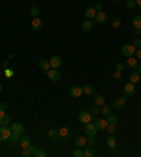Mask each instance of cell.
<instances>
[{"instance_id": "cell-21", "label": "cell", "mask_w": 141, "mask_h": 157, "mask_svg": "<svg viewBox=\"0 0 141 157\" xmlns=\"http://www.w3.org/2000/svg\"><path fill=\"white\" fill-rule=\"evenodd\" d=\"M82 91H83V93H86V95H93V93H95V88L92 85H89V84H86V85L82 86Z\"/></svg>"}, {"instance_id": "cell-35", "label": "cell", "mask_w": 141, "mask_h": 157, "mask_svg": "<svg viewBox=\"0 0 141 157\" xmlns=\"http://www.w3.org/2000/svg\"><path fill=\"white\" fill-rule=\"evenodd\" d=\"M73 157H85V153L82 149H79V147H76V150L73 151Z\"/></svg>"}, {"instance_id": "cell-20", "label": "cell", "mask_w": 141, "mask_h": 157, "mask_svg": "<svg viewBox=\"0 0 141 157\" xmlns=\"http://www.w3.org/2000/svg\"><path fill=\"white\" fill-rule=\"evenodd\" d=\"M133 26H134V28L141 30V16L140 14H135L134 17H133Z\"/></svg>"}, {"instance_id": "cell-6", "label": "cell", "mask_w": 141, "mask_h": 157, "mask_svg": "<svg viewBox=\"0 0 141 157\" xmlns=\"http://www.w3.org/2000/svg\"><path fill=\"white\" fill-rule=\"evenodd\" d=\"M124 65H126L127 69H135L138 67V59L135 58V57H128L127 61L124 62Z\"/></svg>"}, {"instance_id": "cell-27", "label": "cell", "mask_w": 141, "mask_h": 157, "mask_svg": "<svg viewBox=\"0 0 141 157\" xmlns=\"http://www.w3.org/2000/svg\"><path fill=\"white\" fill-rule=\"evenodd\" d=\"M120 24H122V20H120V17L114 16V17L112 19V27H113V28H119V27H120Z\"/></svg>"}, {"instance_id": "cell-48", "label": "cell", "mask_w": 141, "mask_h": 157, "mask_svg": "<svg viewBox=\"0 0 141 157\" xmlns=\"http://www.w3.org/2000/svg\"><path fill=\"white\" fill-rule=\"evenodd\" d=\"M0 109H1V111H4V112H6V109H7V105L4 103V102H1V103H0Z\"/></svg>"}, {"instance_id": "cell-12", "label": "cell", "mask_w": 141, "mask_h": 157, "mask_svg": "<svg viewBox=\"0 0 141 157\" xmlns=\"http://www.w3.org/2000/svg\"><path fill=\"white\" fill-rule=\"evenodd\" d=\"M58 132H59V139H69L70 136H72V133H70V130L66 127V126H62V127H59L58 129Z\"/></svg>"}, {"instance_id": "cell-22", "label": "cell", "mask_w": 141, "mask_h": 157, "mask_svg": "<svg viewBox=\"0 0 141 157\" xmlns=\"http://www.w3.org/2000/svg\"><path fill=\"white\" fill-rule=\"evenodd\" d=\"M20 136H21V135H19V133H16V132H12V136H10V139H9V142H10L12 144L19 143Z\"/></svg>"}, {"instance_id": "cell-23", "label": "cell", "mask_w": 141, "mask_h": 157, "mask_svg": "<svg viewBox=\"0 0 141 157\" xmlns=\"http://www.w3.org/2000/svg\"><path fill=\"white\" fill-rule=\"evenodd\" d=\"M95 103H96L97 106H103V105H104V96L100 95V93H96V95H95Z\"/></svg>"}, {"instance_id": "cell-49", "label": "cell", "mask_w": 141, "mask_h": 157, "mask_svg": "<svg viewBox=\"0 0 141 157\" xmlns=\"http://www.w3.org/2000/svg\"><path fill=\"white\" fill-rule=\"evenodd\" d=\"M134 71L137 72V74H140V75H141V67L138 65V67H137V68H135V69H134Z\"/></svg>"}, {"instance_id": "cell-24", "label": "cell", "mask_w": 141, "mask_h": 157, "mask_svg": "<svg viewBox=\"0 0 141 157\" xmlns=\"http://www.w3.org/2000/svg\"><path fill=\"white\" fill-rule=\"evenodd\" d=\"M48 137L52 139V140L59 139V132H58V129H51V130H48Z\"/></svg>"}, {"instance_id": "cell-1", "label": "cell", "mask_w": 141, "mask_h": 157, "mask_svg": "<svg viewBox=\"0 0 141 157\" xmlns=\"http://www.w3.org/2000/svg\"><path fill=\"white\" fill-rule=\"evenodd\" d=\"M12 136V129L9 126H0V142H9Z\"/></svg>"}, {"instance_id": "cell-47", "label": "cell", "mask_w": 141, "mask_h": 157, "mask_svg": "<svg viewBox=\"0 0 141 157\" xmlns=\"http://www.w3.org/2000/svg\"><path fill=\"white\" fill-rule=\"evenodd\" d=\"M21 156H24V157H31V156H30V153H28V150H27V149H24V150H23V153H21Z\"/></svg>"}, {"instance_id": "cell-42", "label": "cell", "mask_w": 141, "mask_h": 157, "mask_svg": "<svg viewBox=\"0 0 141 157\" xmlns=\"http://www.w3.org/2000/svg\"><path fill=\"white\" fill-rule=\"evenodd\" d=\"M133 46H134L135 48H141V38H135L134 43H133Z\"/></svg>"}, {"instance_id": "cell-50", "label": "cell", "mask_w": 141, "mask_h": 157, "mask_svg": "<svg viewBox=\"0 0 141 157\" xmlns=\"http://www.w3.org/2000/svg\"><path fill=\"white\" fill-rule=\"evenodd\" d=\"M4 115H6V112H4V111H1V109H0V119H3V116H4Z\"/></svg>"}, {"instance_id": "cell-41", "label": "cell", "mask_w": 141, "mask_h": 157, "mask_svg": "<svg viewBox=\"0 0 141 157\" xmlns=\"http://www.w3.org/2000/svg\"><path fill=\"white\" fill-rule=\"evenodd\" d=\"M126 6H127V9H134V7L137 6V4H135V0H127V4H126Z\"/></svg>"}, {"instance_id": "cell-17", "label": "cell", "mask_w": 141, "mask_h": 157, "mask_svg": "<svg viewBox=\"0 0 141 157\" xmlns=\"http://www.w3.org/2000/svg\"><path fill=\"white\" fill-rule=\"evenodd\" d=\"M92 26H93V23H92L89 19L82 21V31H85V33H90V31H92Z\"/></svg>"}, {"instance_id": "cell-11", "label": "cell", "mask_w": 141, "mask_h": 157, "mask_svg": "<svg viewBox=\"0 0 141 157\" xmlns=\"http://www.w3.org/2000/svg\"><path fill=\"white\" fill-rule=\"evenodd\" d=\"M134 93H135L134 84H133V82H127V84L124 85V95H127V96H133Z\"/></svg>"}, {"instance_id": "cell-57", "label": "cell", "mask_w": 141, "mask_h": 157, "mask_svg": "<svg viewBox=\"0 0 141 157\" xmlns=\"http://www.w3.org/2000/svg\"><path fill=\"white\" fill-rule=\"evenodd\" d=\"M140 35H141V30H140Z\"/></svg>"}, {"instance_id": "cell-29", "label": "cell", "mask_w": 141, "mask_h": 157, "mask_svg": "<svg viewBox=\"0 0 141 157\" xmlns=\"http://www.w3.org/2000/svg\"><path fill=\"white\" fill-rule=\"evenodd\" d=\"M117 122H119V118H117L116 115H112V113H110L109 116H107V123L109 124H117Z\"/></svg>"}, {"instance_id": "cell-15", "label": "cell", "mask_w": 141, "mask_h": 157, "mask_svg": "<svg viewBox=\"0 0 141 157\" xmlns=\"http://www.w3.org/2000/svg\"><path fill=\"white\" fill-rule=\"evenodd\" d=\"M20 146L23 147V149H27L30 144H31V139H30V136H20Z\"/></svg>"}, {"instance_id": "cell-46", "label": "cell", "mask_w": 141, "mask_h": 157, "mask_svg": "<svg viewBox=\"0 0 141 157\" xmlns=\"http://www.w3.org/2000/svg\"><path fill=\"white\" fill-rule=\"evenodd\" d=\"M6 77H7V78H12V77H13V71L6 68Z\"/></svg>"}, {"instance_id": "cell-37", "label": "cell", "mask_w": 141, "mask_h": 157, "mask_svg": "<svg viewBox=\"0 0 141 157\" xmlns=\"http://www.w3.org/2000/svg\"><path fill=\"white\" fill-rule=\"evenodd\" d=\"M27 150H28V153H30V156H34V154H35V151H37V146L30 144V146L27 147Z\"/></svg>"}, {"instance_id": "cell-4", "label": "cell", "mask_w": 141, "mask_h": 157, "mask_svg": "<svg viewBox=\"0 0 141 157\" xmlns=\"http://www.w3.org/2000/svg\"><path fill=\"white\" fill-rule=\"evenodd\" d=\"M47 77L51 79L52 82H57V81H59V78H61V72H59L58 68H52V69H48V75H47Z\"/></svg>"}, {"instance_id": "cell-53", "label": "cell", "mask_w": 141, "mask_h": 157, "mask_svg": "<svg viewBox=\"0 0 141 157\" xmlns=\"http://www.w3.org/2000/svg\"><path fill=\"white\" fill-rule=\"evenodd\" d=\"M3 67H4V68H7V61H6V59L3 61Z\"/></svg>"}, {"instance_id": "cell-40", "label": "cell", "mask_w": 141, "mask_h": 157, "mask_svg": "<svg viewBox=\"0 0 141 157\" xmlns=\"http://www.w3.org/2000/svg\"><path fill=\"white\" fill-rule=\"evenodd\" d=\"M124 69H126V65H124L123 62H119V64L116 65V71H120V72H123Z\"/></svg>"}, {"instance_id": "cell-51", "label": "cell", "mask_w": 141, "mask_h": 157, "mask_svg": "<svg viewBox=\"0 0 141 157\" xmlns=\"http://www.w3.org/2000/svg\"><path fill=\"white\" fill-rule=\"evenodd\" d=\"M135 4H137V6L141 9V0H135Z\"/></svg>"}, {"instance_id": "cell-55", "label": "cell", "mask_w": 141, "mask_h": 157, "mask_svg": "<svg viewBox=\"0 0 141 157\" xmlns=\"http://www.w3.org/2000/svg\"><path fill=\"white\" fill-rule=\"evenodd\" d=\"M138 65H140V67H141V61H140V64H138Z\"/></svg>"}, {"instance_id": "cell-3", "label": "cell", "mask_w": 141, "mask_h": 157, "mask_svg": "<svg viewBox=\"0 0 141 157\" xmlns=\"http://www.w3.org/2000/svg\"><path fill=\"white\" fill-rule=\"evenodd\" d=\"M83 132H85V135H86V136H96L97 129H96V126L92 123V122H89V123H85Z\"/></svg>"}, {"instance_id": "cell-7", "label": "cell", "mask_w": 141, "mask_h": 157, "mask_svg": "<svg viewBox=\"0 0 141 157\" xmlns=\"http://www.w3.org/2000/svg\"><path fill=\"white\" fill-rule=\"evenodd\" d=\"M93 124L96 126V129L97 130H104L106 127H107V119H100V118H97L95 119V122H93Z\"/></svg>"}, {"instance_id": "cell-25", "label": "cell", "mask_w": 141, "mask_h": 157, "mask_svg": "<svg viewBox=\"0 0 141 157\" xmlns=\"http://www.w3.org/2000/svg\"><path fill=\"white\" fill-rule=\"evenodd\" d=\"M100 113H102L103 116H106V118H107L110 113H112V108H110V106H107V105H103L102 109H100Z\"/></svg>"}, {"instance_id": "cell-9", "label": "cell", "mask_w": 141, "mask_h": 157, "mask_svg": "<svg viewBox=\"0 0 141 157\" xmlns=\"http://www.w3.org/2000/svg\"><path fill=\"white\" fill-rule=\"evenodd\" d=\"M107 14L104 13V12H97L96 16H95V21L99 23V24H104V23H107Z\"/></svg>"}, {"instance_id": "cell-26", "label": "cell", "mask_w": 141, "mask_h": 157, "mask_svg": "<svg viewBox=\"0 0 141 157\" xmlns=\"http://www.w3.org/2000/svg\"><path fill=\"white\" fill-rule=\"evenodd\" d=\"M107 144H109L110 149H116V139H114V135H109V136H107Z\"/></svg>"}, {"instance_id": "cell-2", "label": "cell", "mask_w": 141, "mask_h": 157, "mask_svg": "<svg viewBox=\"0 0 141 157\" xmlns=\"http://www.w3.org/2000/svg\"><path fill=\"white\" fill-rule=\"evenodd\" d=\"M135 50H137V48H135L133 44H124V46L122 47V54L124 57H134Z\"/></svg>"}, {"instance_id": "cell-13", "label": "cell", "mask_w": 141, "mask_h": 157, "mask_svg": "<svg viewBox=\"0 0 141 157\" xmlns=\"http://www.w3.org/2000/svg\"><path fill=\"white\" fill-rule=\"evenodd\" d=\"M10 129H12V132H16V133H19V135H23V133H24V126L20 123V122H14L13 124H10Z\"/></svg>"}, {"instance_id": "cell-56", "label": "cell", "mask_w": 141, "mask_h": 157, "mask_svg": "<svg viewBox=\"0 0 141 157\" xmlns=\"http://www.w3.org/2000/svg\"><path fill=\"white\" fill-rule=\"evenodd\" d=\"M113 1H119V0H113Z\"/></svg>"}, {"instance_id": "cell-34", "label": "cell", "mask_w": 141, "mask_h": 157, "mask_svg": "<svg viewBox=\"0 0 141 157\" xmlns=\"http://www.w3.org/2000/svg\"><path fill=\"white\" fill-rule=\"evenodd\" d=\"M9 123H10V118L7 115H4L3 119H0V126H7Z\"/></svg>"}, {"instance_id": "cell-32", "label": "cell", "mask_w": 141, "mask_h": 157, "mask_svg": "<svg viewBox=\"0 0 141 157\" xmlns=\"http://www.w3.org/2000/svg\"><path fill=\"white\" fill-rule=\"evenodd\" d=\"M45 156H47V151L42 147H37V151H35L34 157H45Z\"/></svg>"}, {"instance_id": "cell-14", "label": "cell", "mask_w": 141, "mask_h": 157, "mask_svg": "<svg viewBox=\"0 0 141 157\" xmlns=\"http://www.w3.org/2000/svg\"><path fill=\"white\" fill-rule=\"evenodd\" d=\"M61 57L59 55H52L50 58V64H51V68H59L61 67Z\"/></svg>"}, {"instance_id": "cell-28", "label": "cell", "mask_w": 141, "mask_h": 157, "mask_svg": "<svg viewBox=\"0 0 141 157\" xmlns=\"http://www.w3.org/2000/svg\"><path fill=\"white\" fill-rule=\"evenodd\" d=\"M40 68H42V71L48 69V68H51L50 61H48V59H41V61H40Z\"/></svg>"}, {"instance_id": "cell-33", "label": "cell", "mask_w": 141, "mask_h": 157, "mask_svg": "<svg viewBox=\"0 0 141 157\" xmlns=\"http://www.w3.org/2000/svg\"><path fill=\"white\" fill-rule=\"evenodd\" d=\"M30 14H31L32 16V19H34V17H38V14H40V9L38 7H31V9H30Z\"/></svg>"}, {"instance_id": "cell-36", "label": "cell", "mask_w": 141, "mask_h": 157, "mask_svg": "<svg viewBox=\"0 0 141 157\" xmlns=\"http://www.w3.org/2000/svg\"><path fill=\"white\" fill-rule=\"evenodd\" d=\"M106 130H107L109 135H114V133H116V124H107Z\"/></svg>"}, {"instance_id": "cell-54", "label": "cell", "mask_w": 141, "mask_h": 157, "mask_svg": "<svg viewBox=\"0 0 141 157\" xmlns=\"http://www.w3.org/2000/svg\"><path fill=\"white\" fill-rule=\"evenodd\" d=\"M0 91H3V84L0 82Z\"/></svg>"}, {"instance_id": "cell-5", "label": "cell", "mask_w": 141, "mask_h": 157, "mask_svg": "<svg viewBox=\"0 0 141 157\" xmlns=\"http://www.w3.org/2000/svg\"><path fill=\"white\" fill-rule=\"evenodd\" d=\"M79 122L81 123H89V122H92V113L88 111H82L81 113H79Z\"/></svg>"}, {"instance_id": "cell-16", "label": "cell", "mask_w": 141, "mask_h": 157, "mask_svg": "<svg viewBox=\"0 0 141 157\" xmlns=\"http://www.w3.org/2000/svg\"><path fill=\"white\" fill-rule=\"evenodd\" d=\"M96 10H95V7H86L85 9V12H83V14H85V17L86 19H95V16H96Z\"/></svg>"}, {"instance_id": "cell-8", "label": "cell", "mask_w": 141, "mask_h": 157, "mask_svg": "<svg viewBox=\"0 0 141 157\" xmlns=\"http://www.w3.org/2000/svg\"><path fill=\"white\" fill-rule=\"evenodd\" d=\"M127 95H124V96H122V98H117L114 99V102H113V108L114 109H122L123 106L126 105V102H127Z\"/></svg>"}, {"instance_id": "cell-18", "label": "cell", "mask_w": 141, "mask_h": 157, "mask_svg": "<svg viewBox=\"0 0 141 157\" xmlns=\"http://www.w3.org/2000/svg\"><path fill=\"white\" fill-rule=\"evenodd\" d=\"M41 27H42V21H41L38 17H34V19H32V21H31V28L37 31V30H40Z\"/></svg>"}, {"instance_id": "cell-45", "label": "cell", "mask_w": 141, "mask_h": 157, "mask_svg": "<svg viewBox=\"0 0 141 157\" xmlns=\"http://www.w3.org/2000/svg\"><path fill=\"white\" fill-rule=\"evenodd\" d=\"M135 57H137V58H138V61H141V48H137V50H135V54H134Z\"/></svg>"}, {"instance_id": "cell-43", "label": "cell", "mask_w": 141, "mask_h": 157, "mask_svg": "<svg viewBox=\"0 0 141 157\" xmlns=\"http://www.w3.org/2000/svg\"><path fill=\"white\" fill-rule=\"evenodd\" d=\"M95 10H96V12H103V4L102 3H96V4H95Z\"/></svg>"}, {"instance_id": "cell-38", "label": "cell", "mask_w": 141, "mask_h": 157, "mask_svg": "<svg viewBox=\"0 0 141 157\" xmlns=\"http://www.w3.org/2000/svg\"><path fill=\"white\" fill-rule=\"evenodd\" d=\"M113 78L116 79V82H120V81H122V72H120V71H114Z\"/></svg>"}, {"instance_id": "cell-58", "label": "cell", "mask_w": 141, "mask_h": 157, "mask_svg": "<svg viewBox=\"0 0 141 157\" xmlns=\"http://www.w3.org/2000/svg\"><path fill=\"white\" fill-rule=\"evenodd\" d=\"M0 103H1V102H0Z\"/></svg>"}, {"instance_id": "cell-44", "label": "cell", "mask_w": 141, "mask_h": 157, "mask_svg": "<svg viewBox=\"0 0 141 157\" xmlns=\"http://www.w3.org/2000/svg\"><path fill=\"white\" fill-rule=\"evenodd\" d=\"M96 142V136H88V143L89 144H93Z\"/></svg>"}, {"instance_id": "cell-19", "label": "cell", "mask_w": 141, "mask_h": 157, "mask_svg": "<svg viewBox=\"0 0 141 157\" xmlns=\"http://www.w3.org/2000/svg\"><path fill=\"white\" fill-rule=\"evenodd\" d=\"M86 143H88V139L83 137V136H81V137H78L76 140H75V147L82 149V147H85V146H86Z\"/></svg>"}, {"instance_id": "cell-30", "label": "cell", "mask_w": 141, "mask_h": 157, "mask_svg": "<svg viewBox=\"0 0 141 157\" xmlns=\"http://www.w3.org/2000/svg\"><path fill=\"white\" fill-rule=\"evenodd\" d=\"M83 153H85V157H93L95 156V149L93 147H86L83 150Z\"/></svg>"}, {"instance_id": "cell-39", "label": "cell", "mask_w": 141, "mask_h": 157, "mask_svg": "<svg viewBox=\"0 0 141 157\" xmlns=\"http://www.w3.org/2000/svg\"><path fill=\"white\" fill-rule=\"evenodd\" d=\"M90 113H93V115H97V113H100V109H99V106H97L96 103L92 106V111H90Z\"/></svg>"}, {"instance_id": "cell-52", "label": "cell", "mask_w": 141, "mask_h": 157, "mask_svg": "<svg viewBox=\"0 0 141 157\" xmlns=\"http://www.w3.org/2000/svg\"><path fill=\"white\" fill-rule=\"evenodd\" d=\"M134 34H140V30H138V28H134Z\"/></svg>"}, {"instance_id": "cell-10", "label": "cell", "mask_w": 141, "mask_h": 157, "mask_svg": "<svg viewBox=\"0 0 141 157\" xmlns=\"http://www.w3.org/2000/svg\"><path fill=\"white\" fill-rule=\"evenodd\" d=\"M70 96H73V98H79L82 93H83V91H82V86H78V85H72L70 86Z\"/></svg>"}, {"instance_id": "cell-31", "label": "cell", "mask_w": 141, "mask_h": 157, "mask_svg": "<svg viewBox=\"0 0 141 157\" xmlns=\"http://www.w3.org/2000/svg\"><path fill=\"white\" fill-rule=\"evenodd\" d=\"M140 81V74H137V72H133L131 75H130V82H133V84H137Z\"/></svg>"}]
</instances>
